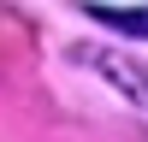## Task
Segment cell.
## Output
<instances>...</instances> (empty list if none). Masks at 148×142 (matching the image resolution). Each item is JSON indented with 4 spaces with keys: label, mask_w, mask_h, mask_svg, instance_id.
<instances>
[{
    "label": "cell",
    "mask_w": 148,
    "mask_h": 142,
    "mask_svg": "<svg viewBox=\"0 0 148 142\" xmlns=\"http://www.w3.org/2000/svg\"><path fill=\"white\" fill-rule=\"evenodd\" d=\"M101 24H113V30H136V36H148V6L142 12H119V6H89Z\"/></svg>",
    "instance_id": "obj_1"
}]
</instances>
